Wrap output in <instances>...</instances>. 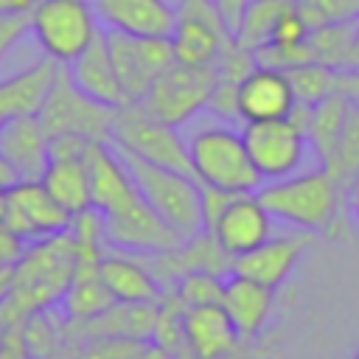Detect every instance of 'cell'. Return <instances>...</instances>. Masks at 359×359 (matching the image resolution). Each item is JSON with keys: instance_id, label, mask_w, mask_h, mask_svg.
I'll return each instance as SVG.
<instances>
[{"instance_id": "obj_1", "label": "cell", "mask_w": 359, "mask_h": 359, "mask_svg": "<svg viewBox=\"0 0 359 359\" xmlns=\"http://www.w3.org/2000/svg\"><path fill=\"white\" fill-rule=\"evenodd\" d=\"M76 272V244L70 233H59L25 247L11 269V289L0 309L8 320L22 323L34 311L59 309Z\"/></svg>"}, {"instance_id": "obj_2", "label": "cell", "mask_w": 359, "mask_h": 359, "mask_svg": "<svg viewBox=\"0 0 359 359\" xmlns=\"http://www.w3.org/2000/svg\"><path fill=\"white\" fill-rule=\"evenodd\" d=\"M339 180L325 168L297 171L283 180L264 182L255 194L272 222H283L292 230H328L339 210Z\"/></svg>"}, {"instance_id": "obj_3", "label": "cell", "mask_w": 359, "mask_h": 359, "mask_svg": "<svg viewBox=\"0 0 359 359\" xmlns=\"http://www.w3.org/2000/svg\"><path fill=\"white\" fill-rule=\"evenodd\" d=\"M188 157L194 180L199 185L233 194H252L264 185L261 174L250 160L241 132L227 123L196 129L188 140Z\"/></svg>"}, {"instance_id": "obj_4", "label": "cell", "mask_w": 359, "mask_h": 359, "mask_svg": "<svg viewBox=\"0 0 359 359\" xmlns=\"http://www.w3.org/2000/svg\"><path fill=\"white\" fill-rule=\"evenodd\" d=\"M121 160L126 163L137 191L143 194V199L157 210V216L163 222H168L180 238H191L196 233L205 230V222H202V185L191 177V174H182V171H174V168H165V165H154V163H146L129 151H121Z\"/></svg>"}, {"instance_id": "obj_5", "label": "cell", "mask_w": 359, "mask_h": 359, "mask_svg": "<svg viewBox=\"0 0 359 359\" xmlns=\"http://www.w3.org/2000/svg\"><path fill=\"white\" fill-rule=\"evenodd\" d=\"M28 31L42 56L67 67L101 34L87 0H36L28 11Z\"/></svg>"}, {"instance_id": "obj_6", "label": "cell", "mask_w": 359, "mask_h": 359, "mask_svg": "<svg viewBox=\"0 0 359 359\" xmlns=\"http://www.w3.org/2000/svg\"><path fill=\"white\" fill-rule=\"evenodd\" d=\"M112 146L121 151H129L146 163L165 165V168L194 177L191 157H188V140H182L177 126L146 112V107L140 101H129L115 109Z\"/></svg>"}, {"instance_id": "obj_7", "label": "cell", "mask_w": 359, "mask_h": 359, "mask_svg": "<svg viewBox=\"0 0 359 359\" xmlns=\"http://www.w3.org/2000/svg\"><path fill=\"white\" fill-rule=\"evenodd\" d=\"M36 115L50 137L76 135V137H84L93 143H112L115 109L90 98L87 93H81L65 67L59 70V76Z\"/></svg>"}, {"instance_id": "obj_8", "label": "cell", "mask_w": 359, "mask_h": 359, "mask_svg": "<svg viewBox=\"0 0 359 359\" xmlns=\"http://www.w3.org/2000/svg\"><path fill=\"white\" fill-rule=\"evenodd\" d=\"M213 84H216V65L194 67V65L174 62L163 76L154 79V84L149 87L140 104L154 118L180 129L182 123L196 118L202 109H208Z\"/></svg>"}, {"instance_id": "obj_9", "label": "cell", "mask_w": 359, "mask_h": 359, "mask_svg": "<svg viewBox=\"0 0 359 359\" xmlns=\"http://www.w3.org/2000/svg\"><path fill=\"white\" fill-rule=\"evenodd\" d=\"M241 137L264 182L297 174L311 151L306 129L297 126L289 115L275 121H250L244 123Z\"/></svg>"}, {"instance_id": "obj_10", "label": "cell", "mask_w": 359, "mask_h": 359, "mask_svg": "<svg viewBox=\"0 0 359 359\" xmlns=\"http://www.w3.org/2000/svg\"><path fill=\"white\" fill-rule=\"evenodd\" d=\"M104 39L129 101H143L154 79L177 62L168 36H137L104 28Z\"/></svg>"}, {"instance_id": "obj_11", "label": "cell", "mask_w": 359, "mask_h": 359, "mask_svg": "<svg viewBox=\"0 0 359 359\" xmlns=\"http://www.w3.org/2000/svg\"><path fill=\"white\" fill-rule=\"evenodd\" d=\"M174 59L180 65L208 67L216 65L224 45L233 39L213 0H180L174 28L168 34Z\"/></svg>"}, {"instance_id": "obj_12", "label": "cell", "mask_w": 359, "mask_h": 359, "mask_svg": "<svg viewBox=\"0 0 359 359\" xmlns=\"http://www.w3.org/2000/svg\"><path fill=\"white\" fill-rule=\"evenodd\" d=\"M3 224L25 244L59 236L70 227V213L45 191L39 180H20L6 191Z\"/></svg>"}, {"instance_id": "obj_13", "label": "cell", "mask_w": 359, "mask_h": 359, "mask_svg": "<svg viewBox=\"0 0 359 359\" xmlns=\"http://www.w3.org/2000/svg\"><path fill=\"white\" fill-rule=\"evenodd\" d=\"M107 222V247L135 255H154L177 247L182 238L180 233L157 216V210L137 194L129 205L104 213Z\"/></svg>"}, {"instance_id": "obj_14", "label": "cell", "mask_w": 359, "mask_h": 359, "mask_svg": "<svg viewBox=\"0 0 359 359\" xmlns=\"http://www.w3.org/2000/svg\"><path fill=\"white\" fill-rule=\"evenodd\" d=\"M93 140L76 135H56L50 137V160L39 182L45 191L73 216L90 208V171H87V149Z\"/></svg>"}, {"instance_id": "obj_15", "label": "cell", "mask_w": 359, "mask_h": 359, "mask_svg": "<svg viewBox=\"0 0 359 359\" xmlns=\"http://www.w3.org/2000/svg\"><path fill=\"white\" fill-rule=\"evenodd\" d=\"M208 233L236 261L238 255L250 252L252 247H258L261 241H266L272 236V216L266 213V208L261 205L255 191L233 194L224 202V208L219 210V216L210 222Z\"/></svg>"}, {"instance_id": "obj_16", "label": "cell", "mask_w": 359, "mask_h": 359, "mask_svg": "<svg viewBox=\"0 0 359 359\" xmlns=\"http://www.w3.org/2000/svg\"><path fill=\"white\" fill-rule=\"evenodd\" d=\"M309 244H311V233H306V230L269 236L266 241H261L250 252L238 255L233 261V272L252 278L269 289H280L289 280V275L294 272V266L300 264Z\"/></svg>"}, {"instance_id": "obj_17", "label": "cell", "mask_w": 359, "mask_h": 359, "mask_svg": "<svg viewBox=\"0 0 359 359\" xmlns=\"http://www.w3.org/2000/svg\"><path fill=\"white\" fill-rule=\"evenodd\" d=\"M180 328H182L185 348L199 359H224L241 342L222 303H202V306L182 309Z\"/></svg>"}, {"instance_id": "obj_18", "label": "cell", "mask_w": 359, "mask_h": 359, "mask_svg": "<svg viewBox=\"0 0 359 359\" xmlns=\"http://www.w3.org/2000/svg\"><path fill=\"white\" fill-rule=\"evenodd\" d=\"M294 93L283 70L255 65L238 81V118L250 121H275L286 118L294 109Z\"/></svg>"}, {"instance_id": "obj_19", "label": "cell", "mask_w": 359, "mask_h": 359, "mask_svg": "<svg viewBox=\"0 0 359 359\" xmlns=\"http://www.w3.org/2000/svg\"><path fill=\"white\" fill-rule=\"evenodd\" d=\"M95 20L109 31L137 36H168L177 8L168 0H87Z\"/></svg>"}, {"instance_id": "obj_20", "label": "cell", "mask_w": 359, "mask_h": 359, "mask_svg": "<svg viewBox=\"0 0 359 359\" xmlns=\"http://www.w3.org/2000/svg\"><path fill=\"white\" fill-rule=\"evenodd\" d=\"M222 309L227 311L230 323L236 325L241 339H255L264 334L272 306H275V289L244 278L238 272L224 275V286H222Z\"/></svg>"}, {"instance_id": "obj_21", "label": "cell", "mask_w": 359, "mask_h": 359, "mask_svg": "<svg viewBox=\"0 0 359 359\" xmlns=\"http://www.w3.org/2000/svg\"><path fill=\"white\" fill-rule=\"evenodd\" d=\"M0 154L17 168L20 180H39L50 160V135L39 115H17L0 126Z\"/></svg>"}, {"instance_id": "obj_22", "label": "cell", "mask_w": 359, "mask_h": 359, "mask_svg": "<svg viewBox=\"0 0 359 359\" xmlns=\"http://www.w3.org/2000/svg\"><path fill=\"white\" fill-rule=\"evenodd\" d=\"M98 272L115 303H157L163 294V286L157 283L146 261L135 252H121L107 247Z\"/></svg>"}, {"instance_id": "obj_23", "label": "cell", "mask_w": 359, "mask_h": 359, "mask_svg": "<svg viewBox=\"0 0 359 359\" xmlns=\"http://www.w3.org/2000/svg\"><path fill=\"white\" fill-rule=\"evenodd\" d=\"M67 76L73 79V84L87 93L90 98L118 109L123 104H129L123 87H121V79L115 73V65H112V56H109V48H107V39H104V31L90 42V48L76 56L67 67Z\"/></svg>"}, {"instance_id": "obj_24", "label": "cell", "mask_w": 359, "mask_h": 359, "mask_svg": "<svg viewBox=\"0 0 359 359\" xmlns=\"http://www.w3.org/2000/svg\"><path fill=\"white\" fill-rule=\"evenodd\" d=\"M62 65L42 56L31 67H25L17 76H8L0 81V126L17 115H36L45 104V95L50 93Z\"/></svg>"}, {"instance_id": "obj_25", "label": "cell", "mask_w": 359, "mask_h": 359, "mask_svg": "<svg viewBox=\"0 0 359 359\" xmlns=\"http://www.w3.org/2000/svg\"><path fill=\"white\" fill-rule=\"evenodd\" d=\"M351 109V101L342 93H331L328 98H323L320 104L311 107L309 115V126H306V137L311 146V154L317 157V165H331L342 126H345V115Z\"/></svg>"}, {"instance_id": "obj_26", "label": "cell", "mask_w": 359, "mask_h": 359, "mask_svg": "<svg viewBox=\"0 0 359 359\" xmlns=\"http://www.w3.org/2000/svg\"><path fill=\"white\" fill-rule=\"evenodd\" d=\"M309 48L314 53V62L331 67V70H351L359 67V50H356V20L342 22H325L320 28H311Z\"/></svg>"}, {"instance_id": "obj_27", "label": "cell", "mask_w": 359, "mask_h": 359, "mask_svg": "<svg viewBox=\"0 0 359 359\" xmlns=\"http://www.w3.org/2000/svg\"><path fill=\"white\" fill-rule=\"evenodd\" d=\"M286 6H289L286 0H250L233 31V39L247 50H258L261 45L269 42L272 28Z\"/></svg>"}, {"instance_id": "obj_28", "label": "cell", "mask_w": 359, "mask_h": 359, "mask_svg": "<svg viewBox=\"0 0 359 359\" xmlns=\"http://www.w3.org/2000/svg\"><path fill=\"white\" fill-rule=\"evenodd\" d=\"M286 79L292 84L294 101L297 104H320L323 98H328L331 93H337V70L320 65V62H306L297 65L292 70H286Z\"/></svg>"}, {"instance_id": "obj_29", "label": "cell", "mask_w": 359, "mask_h": 359, "mask_svg": "<svg viewBox=\"0 0 359 359\" xmlns=\"http://www.w3.org/2000/svg\"><path fill=\"white\" fill-rule=\"evenodd\" d=\"M328 171L339 180V185L353 182L359 177V107L351 104L348 115H345V126L334 151V160L328 165Z\"/></svg>"}, {"instance_id": "obj_30", "label": "cell", "mask_w": 359, "mask_h": 359, "mask_svg": "<svg viewBox=\"0 0 359 359\" xmlns=\"http://www.w3.org/2000/svg\"><path fill=\"white\" fill-rule=\"evenodd\" d=\"M222 286H224V278L222 275H213V272H188L174 286H168L163 292H168L180 303V309H188V306H202V303H219L222 300Z\"/></svg>"}, {"instance_id": "obj_31", "label": "cell", "mask_w": 359, "mask_h": 359, "mask_svg": "<svg viewBox=\"0 0 359 359\" xmlns=\"http://www.w3.org/2000/svg\"><path fill=\"white\" fill-rule=\"evenodd\" d=\"M294 6L311 28L359 17V0H294Z\"/></svg>"}, {"instance_id": "obj_32", "label": "cell", "mask_w": 359, "mask_h": 359, "mask_svg": "<svg viewBox=\"0 0 359 359\" xmlns=\"http://www.w3.org/2000/svg\"><path fill=\"white\" fill-rule=\"evenodd\" d=\"M309 34H311V25L303 20V14L297 11V6L289 3V6L280 11V17H278V22H275L272 36H269L266 45H278V48H300V45L309 42Z\"/></svg>"}, {"instance_id": "obj_33", "label": "cell", "mask_w": 359, "mask_h": 359, "mask_svg": "<svg viewBox=\"0 0 359 359\" xmlns=\"http://www.w3.org/2000/svg\"><path fill=\"white\" fill-rule=\"evenodd\" d=\"M28 31V14H0V65L22 42Z\"/></svg>"}, {"instance_id": "obj_34", "label": "cell", "mask_w": 359, "mask_h": 359, "mask_svg": "<svg viewBox=\"0 0 359 359\" xmlns=\"http://www.w3.org/2000/svg\"><path fill=\"white\" fill-rule=\"evenodd\" d=\"M275 337H255V339H241L238 342V348L230 353V356H224V359H272V353H275Z\"/></svg>"}, {"instance_id": "obj_35", "label": "cell", "mask_w": 359, "mask_h": 359, "mask_svg": "<svg viewBox=\"0 0 359 359\" xmlns=\"http://www.w3.org/2000/svg\"><path fill=\"white\" fill-rule=\"evenodd\" d=\"M25 241L14 233V230H8L3 222H0V266H14L17 261H20V255L25 252Z\"/></svg>"}, {"instance_id": "obj_36", "label": "cell", "mask_w": 359, "mask_h": 359, "mask_svg": "<svg viewBox=\"0 0 359 359\" xmlns=\"http://www.w3.org/2000/svg\"><path fill=\"white\" fill-rule=\"evenodd\" d=\"M337 93H342L351 104L359 107V67L337 70Z\"/></svg>"}, {"instance_id": "obj_37", "label": "cell", "mask_w": 359, "mask_h": 359, "mask_svg": "<svg viewBox=\"0 0 359 359\" xmlns=\"http://www.w3.org/2000/svg\"><path fill=\"white\" fill-rule=\"evenodd\" d=\"M247 3H250V0H213L216 11L222 14V20H224V25L230 28V34L236 31V25H238V20H241Z\"/></svg>"}, {"instance_id": "obj_38", "label": "cell", "mask_w": 359, "mask_h": 359, "mask_svg": "<svg viewBox=\"0 0 359 359\" xmlns=\"http://www.w3.org/2000/svg\"><path fill=\"white\" fill-rule=\"evenodd\" d=\"M129 359H171V351L168 348H163L160 342H154V339H149L135 356H129Z\"/></svg>"}, {"instance_id": "obj_39", "label": "cell", "mask_w": 359, "mask_h": 359, "mask_svg": "<svg viewBox=\"0 0 359 359\" xmlns=\"http://www.w3.org/2000/svg\"><path fill=\"white\" fill-rule=\"evenodd\" d=\"M20 182V174H17V168L0 154V191H8L11 185H17Z\"/></svg>"}, {"instance_id": "obj_40", "label": "cell", "mask_w": 359, "mask_h": 359, "mask_svg": "<svg viewBox=\"0 0 359 359\" xmlns=\"http://www.w3.org/2000/svg\"><path fill=\"white\" fill-rule=\"evenodd\" d=\"M36 0H0V14H28Z\"/></svg>"}, {"instance_id": "obj_41", "label": "cell", "mask_w": 359, "mask_h": 359, "mask_svg": "<svg viewBox=\"0 0 359 359\" xmlns=\"http://www.w3.org/2000/svg\"><path fill=\"white\" fill-rule=\"evenodd\" d=\"M20 331V323L17 325H8L3 339H0V359H14V337Z\"/></svg>"}, {"instance_id": "obj_42", "label": "cell", "mask_w": 359, "mask_h": 359, "mask_svg": "<svg viewBox=\"0 0 359 359\" xmlns=\"http://www.w3.org/2000/svg\"><path fill=\"white\" fill-rule=\"evenodd\" d=\"M171 359H199V356H194V353L185 348V342H180V345L171 351Z\"/></svg>"}, {"instance_id": "obj_43", "label": "cell", "mask_w": 359, "mask_h": 359, "mask_svg": "<svg viewBox=\"0 0 359 359\" xmlns=\"http://www.w3.org/2000/svg\"><path fill=\"white\" fill-rule=\"evenodd\" d=\"M353 185V196H351V208H353V216H356V222H359V177L351 182Z\"/></svg>"}, {"instance_id": "obj_44", "label": "cell", "mask_w": 359, "mask_h": 359, "mask_svg": "<svg viewBox=\"0 0 359 359\" xmlns=\"http://www.w3.org/2000/svg\"><path fill=\"white\" fill-rule=\"evenodd\" d=\"M3 205H6V191H0V222H3Z\"/></svg>"}, {"instance_id": "obj_45", "label": "cell", "mask_w": 359, "mask_h": 359, "mask_svg": "<svg viewBox=\"0 0 359 359\" xmlns=\"http://www.w3.org/2000/svg\"><path fill=\"white\" fill-rule=\"evenodd\" d=\"M356 50H359V17H356Z\"/></svg>"}, {"instance_id": "obj_46", "label": "cell", "mask_w": 359, "mask_h": 359, "mask_svg": "<svg viewBox=\"0 0 359 359\" xmlns=\"http://www.w3.org/2000/svg\"><path fill=\"white\" fill-rule=\"evenodd\" d=\"M353 359H359V348H356V353H353Z\"/></svg>"}, {"instance_id": "obj_47", "label": "cell", "mask_w": 359, "mask_h": 359, "mask_svg": "<svg viewBox=\"0 0 359 359\" xmlns=\"http://www.w3.org/2000/svg\"><path fill=\"white\" fill-rule=\"evenodd\" d=\"M286 3H294V0H286Z\"/></svg>"}]
</instances>
